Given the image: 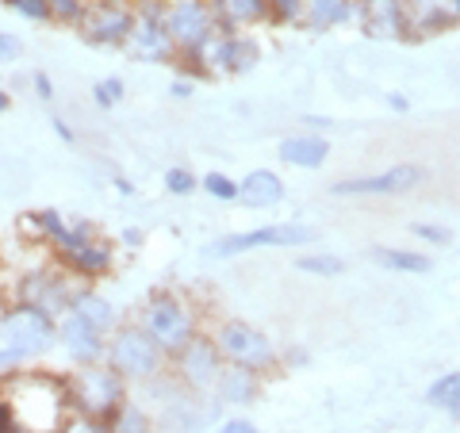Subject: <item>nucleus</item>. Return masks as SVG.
<instances>
[{"label":"nucleus","mask_w":460,"mask_h":433,"mask_svg":"<svg viewBox=\"0 0 460 433\" xmlns=\"http://www.w3.org/2000/svg\"><path fill=\"white\" fill-rule=\"evenodd\" d=\"M4 399L16 426L31 433H58V426L69 418V387L66 376L54 372H12L4 376Z\"/></svg>","instance_id":"1"},{"label":"nucleus","mask_w":460,"mask_h":433,"mask_svg":"<svg viewBox=\"0 0 460 433\" xmlns=\"http://www.w3.org/2000/svg\"><path fill=\"white\" fill-rule=\"evenodd\" d=\"M104 360L119 372L127 384H150L157 376H165V353L146 330L138 323H119L108 334V349H104Z\"/></svg>","instance_id":"2"},{"label":"nucleus","mask_w":460,"mask_h":433,"mask_svg":"<svg viewBox=\"0 0 460 433\" xmlns=\"http://www.w3.org/2000/svg\"><path fill=\"white\" fill-rule=\"evenodd\" d=\"M66 387H69V411L104 418V422H111V414L127 402V380L108 365V360L77 365L74 376H66Z\"/></svg>","instance_id":"3"},{"label":"nucleus","mask_w":460,"mask_h":433,"mask_svg":"<svg viewBox=\"0 0 460 433\" xmlns=\"http://www.w3.org/2000/svg\"><path fill=\"white\" fill-rule=\"evenodd\" d=\"M138 326L146 330V334L162 345V353L172 357L177 349H184L196 334H199V326H196V311L184 303L177 292H154L146 299V307H142L138 314Z\"/></svg>","instance_id":"4"},{"label":"nucleus","mask_w":460,"mask_h":433,"mask_svg":"<svg viewBox=\"0 0 460 433\" xmlns=\"http://www.w3.org/2000/svg\"><path fill=\"white\" fill-rule=\"evenodd\" d=\"M0 345L16 349L27 365L39 357H47L58 345V319H50L47 311L27 307V303L12 299L4 314H0Z\"/></svg>","instance_id":"5"},{"label":"nucleus","mask_w":460,"mask_h":433,"mask_svg":"<svg viewBox=\"0 0 460 433\" xmlns=\"http://www.w3.org/2000/svg\"><path fill=\"white\" fill-rule=\"evenodd\" d=\"M77 284L81 280L69 277L62 265H39V269H23L8 296L16 303H27V307L47 311L50 319H62V314L69 311V299H74Z\"/></svg>","instance_id":"6"},{"label":"nucleus","mask_w":460,"mask_h":433,"mask_svg":"<svg viewBox=\"0 0 460 433\" xmlns=\"http://www.w3.org/2000/svg\"><path fill=\"white\" fill-rule=\"evenodd\" d=\"M165 0H135V27L127 35V50L135 62H150V66H165L177 57V47L165 31Z\"/></svg>","instance_id":"7"},{"label":"nucleus","mask_w":460,"mask_h":433,"mask_svg":"<svg viewBox=\"0 0 460 433\" xmlns=\"http://www.w3.org/2000/svg\"><path fill=\"white\" fill-rule=\"evenodd\" d=\"M211 341H215V349L223 353L226 365H242V368H253V372H265V368L277 365L272 341L261 334V330H253L250 323H219Z\"/></svg>","instance_id":"8"},{"label":"nucleus","mask_w":460,"mask_h":433,"mask_svg":"<svg viewBox=\"0 0 460 433\" xmlns=\"http://www.w3.org/2000/svg\"><path fill=\"white\" fill-rule=\"evenodd\" d=\"M165 31L177 54H196L204 42L219 31L211 12V0H165Z\"/></svg>","instance_id":"9"},{"label":"nucleus","mask_w":460,"mask_h":433,"mask_svg":"<svg viewBox=\"0 0 460 433\" xmlns=\"http://www.w3.org/2000/svg\"><path fill=\"white\" fill-rule=\"evenodd\" d=\"M131 27H135V0H93L77 31L89 47H127Z\"/></svg>","instance_id":"10"},{"label":"nucleus","mask_w":460,"mask_h":433,"mask_svg":"<svg viewBox=\"0 0 460 433\" xmlns=\"http://www.w3.org/2000/svg\"><path fill=\"white\" fill-rule=\"evenodd\" d=\"M314 242V230L304 223H280V226H257V230H242V234H226L219 242L208 245V257H238L250 250H280V245H307Z\"/></svg>","instance_id":"11"},{"label":"nucleus","mask_w":460,"mask_h":433,"mask_svg":"<svg viewBox=\"0 0 460 433\" xmlns=\"http://www.w3.org/2000/svg\"><path fill=\"white\" fill-rule=\"evenodd\" d=\"M223 353L215 349L211 334H196L184 349L172 353V376H177L189 392H211L215 384H219V372H223Z\"/></svg>","instance_id":"12"},{"label":"nucleus","mask_w":460,"mask_h":433,"mask_svg":"<svg viewBox=\"0 0 460 433\" xmlns=\"http://www.w3.org/2000/svg\"><path fill=\"white\" fill-rule=\"evenodd\" d=\"M196 54H199V62H204L208 74H230V77L253 69V62L261 57V50H257L253 39L238 35V31H223V27Z\"/></svg>","instance_id":"13"},{"label":"nucleus","mask_w":460,"mask_h":433,"mask_svg":"<svg viewBox=\"0 0 460 433\" xmlns=\"http://www.w3.org/2000/svg\"><path fill=\"white\" fill-rule=\"evenodd\" d=\"M54 261L62 265L69 277H77L81 284H93V280H100V277H108V272H111L115 245L104 242L100 234H89V238L74 234V242H69L62 253H54Z\"/></svg>","instance_id":"14"},{"label":"nucleus","mask_w":460,"mask_h":433,"mask_svg":"<svg viewBox=\"0 0 460 433\" xmlns=\"http://www.w3.org/2000/svg\"><path fill=\"white\" fill-rule=\"evenodd\" d=\"M58 345H62V353L74 360V365H96V360H104L108 334H100L77 311H66L62 319H58Z\"/></svg>","instance_id":"15"},{"label":"nucleus","mask_w":460,"mask_h":433,"mask_svg":"<svg viewBox=\"0 0 460 433\" xmlns=\"http://www.w3.org/2000/svg\"><path fill=\"white\" fill-rule=\"evenodd\" d=\"M422 177H426L422 165H395L387 172H376V177L338 181V184H330V192L334 196H399V192H411Z\"/></svg>","instance_id":"16"},{"label":"nucleus","mask_w":460,"mask_h":433,"mask_svg":"<svg viewBox=\"0 0 460 433\" xmlns=\"http://www.w3.org/2000/svg\"><path fill=\"white\" fill-rule=\"evenodd\" d=\"M357 16H361V31L368 39L407 35V0H361Z\"/></svg>","instance_id":"17"},{"label":"nucleus","mask_w":460,"mask_h":433,"mask_svg":"<svg viewBox=\"0 0 460 433\" xmlns=\"http://www.w3.org/2000/svg\"><path fill=\"white\" fill-rule=\"evenodd\" d=\"M69 311H77L84 323H93V326L100 330V334H111V330L119 326V311H115V303L100 296L93 284H77V287H74Z\"/></svg>","instance_id":"18"},{"label":"nucleus","mask_w":460,"mask_h":433,"mask_svg":"<svg viewBox=\"0 0 460 433\" xmlns=\"http://www.w3.org/2000/svg\"><path fill=\"white\" fill-rule=\"evenodd\" d=\"M284 199V181L269 169H253L246 181H238V204L246 208H272Z\"/></svg>","instance_id":"19"},{"label":"nucleus","mask_w":460,"mask_h":433,"mask_svg":"<svg viewBox=\"0 0 460 433\" xmlns=\"http://www.w3.org/2000/svg\"><path fill=\"white\" fill-rule=\"evenodd\" d=\"M449 23H456L449 12V0H411L407 4V31L411 35H438Z\"/></svg>","instance_id":"20"},{"label":"nucleus","mask_w":460,"mask_h":433,"mask_svg":"<svg viewBox=\"0 0 460 433\" xmlns=\"http://www.w3.org/2000/svg\"><path fill=\"white\" fill-rule=\"evenodd\" d=\"M211 12L223 31H238L269 16V0H211Z\"/></svg>","instance_id":"21"},{"label":"nucleus","mask_w":460,"mask_h":433,"mask_svg":"<svg viewBox=\"0 0 460 433\" xmlns=\"http://www.w3.org/2000/svg\"><path fill=\"white\" fill-rule=\"evenodd\" d=\"M304 8L311 31H330L338 23H349L361 8V0H304Z\"/></svg>","instance_id":"22"},{"label":"nucleus","mask_w":460,"mask_h":433,"mask_svg":"<svg viewBox=\"0 0 460 433\" xmlns=\"http://www.w3.org/2000/svg\"><path fill=\"white\" fill-rule=\"evenodd\" d=\"M280 157L288 165H299V169H319L330 157V146L319 135H292V138L280 142Z\"/></svg>","instance_id":"23"},{"label":"nucleus","mask_w":460,"mask_h":433,"mask_svg":"<svg viewBox=\"0 0 460 433\" xmlns=\"http://www.w3.org/2000/svg\"><path fill=\"white\" fill-rule=\"evenodd\" d=\"M215 387H219V395L230 402H250V399H257V387H261V372L242 368V365H223Z\"/></svg>","instance_id":"24"},{"label":"nucleus","mask_w":460,"mask_h":433,"mask_svg":"<svg viewBox=\"0 0 460 433\" xmlns=\"http://www.w3.org/2000/svg\"><path fill=\"white\" fill-rule=\"evenodd\" d=\"M372 261L376 265H384V269H395V272H429L434 269V261H429L426 253H414V250H372Z\"/></svg>","instance_id":"25"},{"label":"nucleus","mask_w":460,"mask_h":433,"mask_svg":"<svg viewBox=\"0 0 460 433\" xmlns=\"http://www.w3.org/2000/svg\"><path fill=\"white\" fill-rule=\"evenodd\" d=\"M426 402L429 407H438V411H445V414H460V372H445L441 380L429 384Z\"/></svg>","instance_id":"26"},{"label":"nucleus","mask_w":460,"mask_h":433,"mask_svg":"<svg viewBox=\"0 0 460 433\" xmlns=\"http://www.w3.org/2000/svg\"><path fill=\"white\" fill-rule=\"evenodd\" d=\"M154 418L138 407V402H123L119 411L111 414V433H154Z\"/></svg>","instance_id":"27"},{"label":"nucleus","mask_w":460,"mask_h":433,"mask_svg":"<svg viewBox=\"0 0 460 433\" xmlns=\"http://www.w3.org/2000/svg\"><path fill=\"white\" fill-rule=\"evenodd\" d=\"M299 272H311V277H341L345 272V261L334 253H307V257H299L296 261Z\"/></svg>","instance_id":"28"},{"label":"nucleus","mask_w":460,"mask_h":433,"mask_svg":"<svg viewBox=\"0 0 460 433\" xmlns=\"http://www.w3.org/2000/svg\"><path fill=\"white\" fill-rule=\"evenodd\" d=\"M93 0H47V8H50V20L54 23H62V27H81L84 20V12H89Z\"/></svg>","instance_id":"29"},{"label":"nucleus","mask_w":460,"mask_h":433,"mask_svg":"<svg viewBox=\"0 0 460 433\" xmlns=\"http://www.w3.org/2000/svg\"><path fill=\"white\" fill-rule=\"evenodd\" d=\"M58 433H111V422H104V418H93V414L69 411V418L58 426Z\"/></svg>","instance_id":"30"},{"label":"nucleus","mask_w":460,"mask_h":433,"mask_svg":"<svg viewBox=\"0 0 460 433\" xmlns=\"http://www.w3.org/2000/svg\"><path fill=\"white\" fill-rule=\"evenodd\" d=\"M199 189H204L211 199H238V181H230L226 172H208L204 181H199Z\"/></svg>","instance_id":"31"},{"label":"nucleus","mask_w":460,"mask_h":433,"mask_svg":"<svg viewBox=\"0 0 460 433\" xmlns=\"http://www.w3.org/2000/svg\"><path fill=\"white\" fill-rule=\"evenodd\" d=\"M123 93H127L123 77H104V81H96L93 100H96V108H115L123 100Z\"/></svg>","instance_id":"32"},{"label":"nucleus","mask_w":460,"mask_h":433,"mask_svg":"<svg viewBox=\"0 0 460 433\" xmlns=\"http://www.w3.org/2000/svg\"><path fill=\"white\" fill-rule=\"evenodd\" d=\"M0 4H8L16 16H23L27 23H47L50 20V8L47 0H0Z\"/></svg>","instance_id":"33"},{"label":"nucleus","mask_w":460,"mask_h":433,"mask_svg":"<svg viewBox=\"0 0 460 433\" xmlns=\"http://www.w3.org/2000/svg\"><path fill=\"white\" fill-rule=\"evenodd\" d=\"M196 184H199V181L192 177L189 169H169V172H165V189H169L172 196H192Z\"/></svg>","instance_id":"34"},{"label":"nucleus","mask_w":460,"mask_h":433,"mask_svg":"<svg viewBox=\"0 0 460 433\" xmlns=\"http://www.w3.org/2000/svg\"><path fill=\"white\" fill-rule=\"evenodd\" d=\"M299 12H304V0H269V16H277L280 23L296 20Z\"/></svg>","instance_id":"35"},{"label":"nucleus","mask_w":460,"mask_h":433,"mask_svg":"<svg viewBox=\"0 0 460 433\" xmlns=\"http://www.w3.org/2000/svg\"><path fill=\"white\" fill-rule=\"evenodd\" d=\"M411 230H414V234H419V238H426V242H438V245H449V242H453V234H449V230H445V226H429V223H414Z\"/></svg>","instance_id":"36"},{"label":"nucleus","mask_w":460,"mask_h":433,"mask_svg":"<svg viewBox=\"0 0 460 433\" xmlns=\"http://www.w3.org/2000/svg\"><path fill=\"white\" fill-rule=\"evenodd\" d=\"M20 368H27V360H23L16 349L0 345V376H12V372H20Z\"/></svg>","instance_id":"37"},{"label":"nucleus","mask_w":460,"mask_h":433,"mask_svg":"<svg viewBox=\"0 0 460 433\" xmlns=\"http://www.w3.org/2000/svg\"><path fill=\"white\" fill-rule=\"evenodd\" d=\"M20 54H23V42L12 31H0V62H16Z\"/></svg>","instance_id":"38"},{"label":"nucleus","mask_w":460,"mask_h":433,"mask_svg":"<svg viewBox=\"0 0 460 433\" xmlns=\"http://www.w3.org/2000/svg\"><path fill=\"white\" fill-rule=\"evenodd\" d=\"M31 89H35L39 100H54V81L42 74V69H35V74H31Z\"/></svg>","instance_id":"39"},{"label":"nucleus","mask_w":460,"mask_h":433,"mask_svg":"<svg viewBox=\"0 0 460 433\" xmlns=\"http://www.w3.org/2000/svg\"><path fill=\"white\" fill-rule=\"evenodd\" d=\"M215 433H261V429H257L253 422H246V418H230V422H223Z\"/></svg>","instance_id":"40"},{"label":"nucleus","mask_w":460,"mask_h":433,"mask_svg":"<svg viewBox=\"0 0 460 433\" xmlns=\"http://www.w3.org/2000/svg\"><path fill=\"white\" fill-rule=\"evenodd\" d=\"M169 93L177 96V100H189V96L196 93V81H192V77H177V81L169 84Z\"/></svg>","instance_id":"41"},{"label":"nucleus","mask_w":460,"mask_h":433,"mask_svg":"<svg viewBox=\"0 0 460 433\" xmlns=\"http://www.w3.org/2000/svg\"><path fill=\"white\" fill-rule=\"evenodd\" d=\"M50 127H54V135H58V138H62V142H77V135H74V127H69V123L62 119V115H54V119H50Z\"/></svg>","instance_id":"42"},{"label":"nucleus","mask_w":460,"mask_h":433,"mask_svg":"<svg viewBox=\"0 0 460 433\" xmlns=\"http://www.w3.org/2000/svg\"><path fill=\"white\" fill-rule=\"evenodd\" d=\"M119 238H123V245H131V250H135V245H142V230H135V226H127V230H123V234H119Z\"/></svg>","instance_id":"43"},{"label":"nucleus","mask_w":460,"mask_h":433,"mask_svg":"<svg viewBox=\"0 0 460 433\" xmlns=\"http://www.w3.org/2000/svg\"><path fill=\"white\" fill-rule=\"evenodd\" d=\"M12 108V96H8V89H4V84H0V115H4Z\"/></svg>","instance_id":"44"},{"label":"nucleus","mask_w":460,"mask_h":433,"mask_svg":"<svg viewBox=\"0 0 460 433\" xmlns=\"http://www.w3.org/2000/svg\"><path fill=\"white\" fill-rule=\"evenodd\" d=\"M115 189H119V196H131V192H135L131 181H123V177H115Z\"/></svg>","instance_id":"45"},{"label":"nucleus","mask_w":460,"mask_h":433,"mask_svg":"<svg viewBox=\"0 0 460 433\" xmlns=\"http://www.w3.org/2000/svg\"><path fill=\"white\" fill-rule=\"evenodd\" d=\"M8 303H12V296H8V287L0 284V314H4V307H8Z\"/></svg>","instance_id":"46"},{"label":"nucleus","mask_w":460,"mask_h":433,"mask_svg":"<svg viewBox=\"0 0 460 433\" xmlns=\"http://www.w3.org/2000/svg\"><path fill=\"white\" fill-rule=\"evenodd\" d=\"M392 108L395 111H407V96H392Z\"/></svg>","instance_id":"47"},{"label":"nucleus","mask_w":460,"mask_h":433,"mask_svg":"<svg viewBox=\"0 0 460 433\" xmlns=\"http://www.w3.org/2000/svg\"><path fill=\"white\" fill-rule=\"evenodd\" d=\"M449 12H453V20L460 23V0H449Z\"/></svg>","instance_id":"48"},{"label":"nucleus","mask_w":460,"mask_h":433,"mask_svg":"<svg viewBox=\"0 0 460 433\" xmlns=\"http://www.w3.org/2000/svg\"><path fill=\"white\" fill-rule=\"evenodd\" d=\"M0 399H4V376H0Z\"/></svg>","instance_id":"49"}]
</instances>
